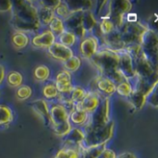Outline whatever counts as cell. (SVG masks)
Returning <instances> with one entry per match:
<instances>
[{"mask_svg":"<svg viewBox=\"0 0 158 158\" xmlns=\"http://www.w3.org/2000/svg\"><path fill=\"white\" fill-rule=\"evenodd\" d=\"M10 22L16 31L33 32L41 28L37 6L31 1H13Z\"/></svg>","mask_w":158,"mask_h":158,"instance_id":"cell-1","label":"cell"},{"mask_svg":"<svg viewBox=\"0 0 158 158\" xmlns=\"http://www.w3.org/2000/svg\"><path fill=\"white\" fill-rule=\"evenodd\" d=\"M93 65L100 72V75L108 77L118 69L119 62V52L113 51L107 47L99 48L91 59Z\"/></svg>","mask_w":158,"mask_h":158,"instance_id":"cell-2","label":"cell"},{"mask_svg":"<svg viewBox=\"0 0 158 158\" xmlns=\"http://www.w3.org/2000/svg\"><path fill=\"white\" fill-rule=\"evenodd\" d=\"M84 140L81 143V149H90L98 146L106 145V143L112 139L115 131V122L110 120L106 126L98 129L83 131Z\"/></svg>","mask_w":158,"mask_h":158,"instance_id":"cell-3","label":"cell"},{"mask_svg":"<svg viewBox=\"0 0 158 158\" xmlns=\"http://www.w3.org/2000/svg\"><path fill=\"white\" fill-rule=\"evenodd\" d=\"M110 116V100L108 97H104L99 106L89 116V119L84 127L83 131H89L98 129L106 126L109 121Z\"/></svg>","mask_w":158,"mask_h":158,"instance_id":"cell-4","label":"cell"},{"mask_svg":"<svg viewBox=\"0 0 158 158\" xmlns=\"http://www.w3.org/2000/svg\"><path fill=\"white\" fill-rule=\"evenodd\" d=\"M147 29L148 27L140 21L134 23H129L125 21L118 30L120 31L121 41L127 47L132 44H140L142 36Z\"/></svg>","mask_w":158,"mask_h":158,"instance_id":"cell-5","label":"cell"},{"mask_svg":"<svg viewBox=\"0 0 158 158\" xmlns=\"http://www.w3.org/2000/svg\"><path fill=\"white\" fill-rule=\"evenodd\" d=\"M140 44L143 54L155 66L157 67L158 38L156 32L154 30L148 28L143 34Z\"/></svg>","mask_w":158,"mask_h":158,"instance_id":"cell-6","label":"cell"},{"mask_svg":"<svg viewBox=\"0 0 158 158\" xmlns=\"http://www.w3.org/2000/svg\"><path fill=\"white\" fill-rule=\"evenodd\" d=\"M133 64L136 76L145 80L157 78V67L148 59L143 52L133 58Z\"/></svg>","mask_w":158,"mask_h":158,"instance_id":"cell-7","label":"cell"},{"mask_svg":"<svg viewBox=\"0 0 158 158\" xmlns=\"http://www.w3.org/2000/svg\"><path fill=\"white\" fill-rule=\"evenodd\" d=\"M99 48V40L94 35L86 36L84 39L81 41L79 46L81 57L89 60H91L94 57V56L97 53Z\"/></svg>","mask_w":158,"mask_h":158,"instance_id":"cell-8","label":"cell"},{"mask_svg":"<svg viewBox=\"0 0 158 158\" xmlns=\"http://www.w3.org/2000/svg\"><path fill=\"white\" fill-rule=\"evenodd\" d=\"M118 69L127 81H132L136 76L133 59L126 51L119 52V62Z\"/></svg>","mask_w":158,"mask_h":158,"instance_id":"cell-9","label":"cell"},{"mask_svg":"<svg viewBox=\"0 0 158 158\" xmlns=\"http://www.w3.org/2000/svg\"><path fill=\"white\" fill-rule=\"evenodd\" d=\"M102 99L103 98L101 97V94L99 93L94 91H87L84 98L76 106L85 111L87 114L91 115L99 106Z\"/></svg>","mask_w":158,"mask_h":158,"instance_id":"cell-10","label":"cell"},{"mask_svg":"<svg viewBox=\"0 0 158 158\" xmlns=\"http://www.w3.org/2000/svg\"><path fill=\"white\" fill-rule=\"evenodd\" d=\"M47 53L52 58L60 61L62 63L74 56V52L72 48L65 46L58 42H55L50 47H48Z\"/></svg>","mask_w":158,"mask_h":158,"instance_id":"cell-11","label":"cell"},{"mask_svg":"<svg viewBox=\"0 0 158 158\" xmlns=\"http://www.w3.org/2000/svg\"><path fill=\"white\" fill-rule=\"evenodd\" d=\"M49 117L50 123L53 127L69 121V113L64 108L63 106L58 103L52 104L49 106Z\"/></svg>","mask_w":158,"mask_h":158,"instance_id":"cell-12","label":"cell"},{"mask_svg":"<svg viewBox=\"0 0 158 158\" xmlns=\"http://www.w3.org/2000/svg\"><path fill=\"white\" fill-rule=\"evenodd\" d=\"M30 42H31V45L35 48L47 49L55 42H56V37L49 30H45L40 33L34 35Z\"/></svg>","mask_w":158,"mask_h":158,"instance_id":"cell-13","label":"cell"},{"mask_svg":"<svg viewBox=\"0 0 158 158\" xmlns=\"http://www.w3.org/2000/svg\"><path fill=\"white\" fill-rule=\"evenodd\" d=\"M96 92L100 94H104L105 97H110L116 93V84L107 77L99 75L95 80Z\"/></svg>","mask_w":158,"mask_h":158,"instance_id":"cell-14","label":"cell"},{"mask_svg":"<svg viewBox=\"0 0 158 158\" xmlns=\"http://www.w3.org/2000/svg\"><path fill=\"white\" fill-rule=\"evenodd\" d=\"M84 131L82 128L72 127L70 131L64 137L65 146L69 147H81L84 140Z\"/></svg>","mask_w":158,"mask_h":158,"instance_id":"cell-15","label":"cell"},{"mask_svg":"<svg viewBox=\"0 0 158 158\" xmlns=\"http://www.w3.org/2000/svg\"><path fill=\"white\" fill-rule=\"evenodd\" d=\"M32 110L41 118L44 125H50V117H49V104L44 99H38L31 103Z\"/></svg>","mask_w":158,"mask_h":158,"instance_id":"cell-16","label":"cell"},{"mask_svg":"<svg viewBox=\"0 0 158 158\" xmlns=\"http://www.w3.org/2000/svg\"><path fill=\"white\" fill-rule=\"evenodd\" d=\"M89 114H87L85 111L81 109L79 106H75V108L70 112L69 120L71 125H74L78 128H82L85 126L89 119Z\"/></svg>","mask_w":158,"mask_h":158,"instance_id":"cell-17","label":"cell"},{"mask_svg":"<svg viewBox=\"0 0 158 158\" xmlns=\"http://www.w3.org/2000/svg\"><path fill=\"white\" fill-rule=\"evenodd\" d=\"M98 24L97 18L92 10L84 11L81 19V26L87 33H92Z\"/></svg>","mask_w":158,"mask_h":158,"instance_id":"cell-18","label":"cell"},{"mask_svg":"<svg viewBox=\"0 0 158 158\" xmlns=\"http://www.w3.org/2000/svg\"><path fill=\"white\" fill-rule=\"evenodd\" d=\"M84 11H76V12H71L69 17L64 20L65 27L67 31H73L77 28L81 26V19H82V15Z\"/></svg>","mask_w":158,"mask_h":158,"instance_id":"cell-19","label":"cell"},{"mask_svg":"<svg viewBox=\"0 0 158 158\" xmlns=\"http://www.w3.org/2000/svg\"><path fill=\"white\" fill-rule=\"evenodd\" d=\"M146 99H147L146 95L136 90H133L131 95L128 97L129 103L136 110H141L143 108V106L146 104Z\"/></svg>","mask_w":158,"mask_h":158,"instance_id":"cell-20","label":"cell"},{"mask_svg":"<svg viewBox=\"0 0 158 158\" xmlns=\"http://www.w3.org/2000/svg\"><path fill=\"white\" fill-rule=\"evenodd\" d=\"M38 10V19L41 23V26H48L51 21L56 18L55 10L44 6H37Z\"/></svg>","mask_w":158,"mask_h":158,"instance_id":"cell-21","label":"cell"},{"mask_svg":"<svg viewBox=\"0 0 158 158\" xmlns=\"http://www.w3.org/2000/svg\"><path fill=\"white\" fill-rule=\"evenodd\" d=\"M66 4L68 5L70 12H76V11H88L92 10L94 7V2L93 1H66Z\"/></svg>","mask_w":158,"mask_h":158,"instance_id":"cell-22","label":"cell"},{"mask_svg":"<svg viewBox=\"0 0 158 158\" xmlns=\"http://www.w3.org/2000/svg\"><path fill=\"white\" fill-rule=\"evenodd\" d=\"M81 147H69L64 146L59 150L54 158H80L81 155Z\"/></svg>","mask_w":158,"mask_h":158,"instance_id":"cell-23","label":"cell"},{"mask_svg":"<svg viewBox=\"0 0 158 158\" xmlns=\"http://www.w3.org/2000/svg\"><path fill=\"white\" fill-rule=\"evenodd\" d=\"M11 42L13 46L18 49V50H21L23 48H25L29 44H30V38L29 36L21 31H16L11 38Z\"/></svg>","mask_w":158,"mask_h":158,"instance_id":"cell-24","label":"cell"},{"mask_svg":"<svg viewBox=\"0 0 158 158\" xmlns=\"http://www.w3.org/2000/svg\"><path fill=\"white\" fill-rule=\"evenodd\" d=\"M57 39H58V41H57L58 43H60L63 45L68 46L69 48L74 46L78 42V39L75 36V34L72 31H67V30L63 33H61L57 37Z\"/></svg>","mask_w":158,"mask_h":158,"instance_id":"cell-25","label":"cell"},{"mask_svg":"<svg viewBox=\"0 0 158 158\" xmlns=\"http://www.w3.org/2000/svg\"><path fill=\"white\" fill-rule=\"evenodd\" d=\"M51 75V70L47 66L44 65H40L38 67L35 68L34 71H33V76L34 79L38 81H46L49 80Z\"/></svg>","mask_w":158,"mask_h":158,"instance_id":"cell-26","label":"cell"},{"mask_svg":"<svg viewBox=\"0 0 158 158\" xmlns=\"http://www.w3.org/2000/svg\"><path fill=\"white\" fill-rule=\"evenodd\" d=\"M13 118L14 115L12 109L6 105H0V126L11 123Z\"/></svg>","mask_w":158,"mask_h":158,"instance_id":"cell-27","label":"cell"},{"mask_svg":"<svg viewBox=\"0 0 158 158\" xmlns=\"http://www.w3.org/2000/svg\"><path fill=\"white\" fill-rule=\"evenodd\" d=\"M81 56H73L72 57H70L69 59H68L67 61L63 62L64 65V69L68 70L69 72L72 73V72H76L80 69V68L81 67Z\"/></svg>","mask_w":158,"mask_h":158,"instance_id":"cell-28","label":"cell"},{"mask_svg":"<svg viewBox=\"0 0 158 158\" xmlns=\"http://www.w3.org/2000/svg\"><path fill=\"white\" fill-rule=\"evenodd\" d=\"M49 26V31L57 38L61 33H63L66 31V27H65V23L64 20L56 17L51 23L48 25Z\"/></svg>","mask_w":158,"mask_h":158,"instance_id":"cell-29","label":"cell"},{"mask_svg":"<svg viewBox=\"0 0 158 158\" xmlns=\"http://www.w3.org/2000/svg\"><path fill=\"white\" fill-rule=\"evenodd\" d=\"M97 29L102 36V38L109 33H111L113 31L116 30L113 22L109 19V18L107 19H103L100 21H98V25H97Z\"/></svg>","mask_w":158,"mask_h":158,"instance_id":"cell-30","label":"cell"},{"mask_svg":"<svg viewBox=\"0 0 158 158\" xmlns=\"http://www.w3.org/2000/svg\"><path fill=\"white\" fill-rule=\"evenodd\" d=\"M133 91V86L131 81H124L116 85V93L122 96L128 98Z\"/></svg>","mask_w":158,"mask_h":158,"instance_id":"cell-31","label":"cell"},{"mask_svg":"<svg viewBox=\"0 0 158 158\" xmlns=\"http://www.w3.org/2000/svg\"><path fill=\"white\" fill-rule=\"evenodd\" d=\"M6 81L9 86L13 88H19L22 85L23 76L19 71H10L6 75Z\"/></svg>","mask_w":158,"mask_h":158,"instance_id":"cell-32","label":"cell"},{"mask_svg":"<svg viewBox=\"0 0 158 158\" xmlns=\"http://www.w3.org/2000/svg\"><path fill=\"white\" fill-rule=\"evenodd\" d=\"M43 94L44 96V98L46 100H49V101H52V100H55L58 97L59 94L55 86V83L54 82H48L46 83L44 88H43Z\"/></svg>","mask_w":158,"mask_h":158,"instance_id":"cell-33","label":"cell"},{"mask_svg":"<svg viewBox=\"0 0 158 158\" xmlns=\"http://www.w3.org/2000/svg\"><path fill=\"white\" fill-rule=\"evenodd\" d=\"M86 93H87V91L83 87H81V86H75L74 85L73 90L69 94V98L71 99V101L75 105H78L84 98Z\"/></svg>","mask_w":158,"mask_h":158,"instance_id":"cell-34","label":"cell"},{"mask_svg":"<svg viewBox=\"0 0 158 158\" xmlns=\"http://www.w3.org/2000/svg\"><path fill=\"white\" fill-rule=\"evenodd\" d=\"M55 14H56V17L63 19V20L67 19L69 17L71 12H70L68 5L66 4V1H60L58 6L55 9Z\"/></svg>","mask_w":158,"mask_h":158,"instance_id":"cell-35","label":"cell"},{"mask_svg":"<svg viewBox=\"0 0 158 158\" xmlns=\"http://www.w3.org/2000/svg\"><path fill=\"white\" fill-rule=\"evenodd\" d=\"M32 90L29 85H21L17 89L16 97L19 101H25L31 96Z\"/></svg>","mask_w":158,"mask_h":158,"instance_id":"cell-36","label":"cell"},{"mask_svg":"<svg viewBox=\"0 0 158 158\" xmlns=\"http://www.w3.org/2000/svg\"><path fill=\"white\" fill-rule=\"evenodd\" d=\"M71 129H72V125L70 124L69 121H68L66 123H62V124L54 126L53 127V131H54V133L56 136H59V137H63L64 138L70 131Z\"/></svg>","mask_w":158,"mask_h":158,"instance_id":"cell-37","label":"cell"},{"mask_svg":"<svg viewBox=\"0 0 158 158\" xmlns=\"http://www.w3.org/2000/svg\"><path fill=\"white\" fill-rule=\"evenodd\" d=\"M55 83H62V82H72V75L66 69H62L55 77Z\"/></svg>","mask_w":158,"mask_h":158,"instance_id":"cell-38","label":"cell"},{"mask_svg":"<svg viewBox=\"0 0 158 158\" xmlns=\"http://www.w3.org/2000/svg\"><path fill=\"white\" fill-rule=\"evenodd\" d=\"M60 3V0H44V1H39V6H44L47 8H51L53 10L56 9V7L58 6Z\"/></svg>","mask_w":158,"mask_h":158,"instance_id":"cell-39","label":"cell"},{"mask_svg":"<svg viewBox=\"0 0 158 158\" xmlns=\"http://www.w3.org/2000/svg\"><path fill=\"white\" fill-rule=\"evenodd\" d=\"M12 6H13V1L0 0V13L11 11Z\"/></svg>","mask_w":158,"mask_h":158,"instance_id":"cell-40","label":"cell"},{"mask_svg":"<svg viewBox=\"0 0 158 158\" xmlns=\"http://www.w3.org/2000/svg\"><path fill=\"white\" fill-rule=\"evenodd\" d=\"M149 103L152 106H154L155 108L157 107V91H156V88L147 96V99H146V103Z\"/></svg>","mask_w":158,"mask_h":158,"instance_id":"cell-41","label":"cell"},{"mask_svg":"<svg viewBox=\"0 0 158 158\" xmlns=\"http://www.w3.org/2000/svg\"><path fill=\"white\" fill-rule=\"evenodd\" d=\"M118 157V155L116 154L115 151L111 150V149H108V148H106L103 153L101 154L100 157L99 158H117Z\"/></svg>","mask_w":158,"mask_h":158,"instance_id":"cell-42","label":"cell"},{"mask_svg":"<svg viewBox=\"0 0 158 158\" xmlns=\"http://www.w3.org/2000/svg\"><path fill=\"white\" fill-rule=\"evenodd\" d=\"M125 21L126 22H129V23H134V22H137L139 21L138 20V17L135 13H128L126 15V19H125Z\"/></svg>","mask_w":158,"mask_h":158,"instance_id":"cell-43","label":"cell"},{"mask_svg":"<svg viewBox=\"0 0 158 158\" xmlns=\"http://www.w3.org/2000/svg\"><path fill=\"white\" fill-rule=\"evenodd\" d=\"M5 78H6V69L5 67L0 64V84L3 82Z\"/></svg>","mask_w":158,"mask_h":158,"instance_id":"cell-44","label":"cell"},{"mask_svg":"<svg viewBox=\"0 0 158 158\" xmlns=\"http://www.w3.org/2000/svg\"><path fill=\"white\" fill-rule=\"evenodd\" d=\"M117 158H137L136 156L132 153H130V152H126V153H123L119 156H118Z\"/></svg>","mask_w":158,"mask_h":158,"instance_id":"cell-45","label":"cell"}]
</instances>
